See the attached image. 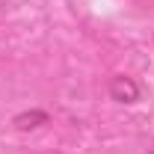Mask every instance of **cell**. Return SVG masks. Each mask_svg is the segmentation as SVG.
<instances>
[{"mask_svg": "<svg viewBox=\"0 0 154 154\" xmlns=\"http://www.w3.org/2000/svg\"><path fill=\"white\" fill-rule=\"evenodd\" d=\"M107 92H110V98H113L116 104H136V101L142 98L139 83H136L134 77H128V74H116V77H110Z\"/></svg>", "mask_w": 154, "mask_h": 154, "instance_id": "6da1fadb", "label": "cell"}, {"mask_svg": "<svg viewBox=\"0 0 154 154\" xmlns=\"http://www.w3.org/2000/svg\"><path fill=\"white\" fill-rule=\"evenodd\" d=\"M48 119H51V116L45 113V110H33V113H18L12 119V125H15L18 131H36L42 125H48Z\"/></svg>", "mask_w": 154, "mask_h": 154, "instance_id": "7a4b0ae2", "label": "cell"}]
</instances>
